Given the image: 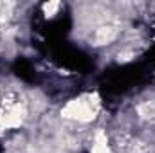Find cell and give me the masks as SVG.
<instances>
[{
	"label": "cell",
	"mask_w": 155,
	"mask_h": 153,
	"mask_svg": "<svg viewBox=\"0 0 155 153\" xmlns=\"http://www.w3.org/2000/svg\"><path fill=\"white\" fill-rule=\"evenodd\" d=\"M96 105L97 103H92V96L72 99V101H69L61 108V115L65 119L78 121V122H90V121H94L96 112H97V106Z\"/></svg>",
	"instance_id": "obj_1"
},
{
	"label": "cell",
	"mask_w": 155,
	"mask_h": 153,
	"mask_svg": "<svg viewBox=\"0 0 155 153\" xmlns=\"http://www.w3.org/2000/svg\"><path fill=\"white\" fill-rule=\"evenodd\" d=\"M119 27L116 24H110V22H101L97 24L87 36V43L90 47H107L110 43H114L119 36Z\"/></svg>",
	"instance_id": "obj_2"
},
{
	"label": "cell",
	"mask_w": 155,
	"mask_h": 153,
	"mask_svg": "<svg viewBox=\"0 0 155 153\" xmlns=\"http://www.w3.org/2000/svg\"><path fill=\"white\" fill-rule=\"evenodd\" d=\"M60 7H61V4H60V2H47V4H43V5H41L43 15H45L47 18H52V16L60 11Z\"/></svg>",
	"instance_id": "obj_3"
}]
</instances>
